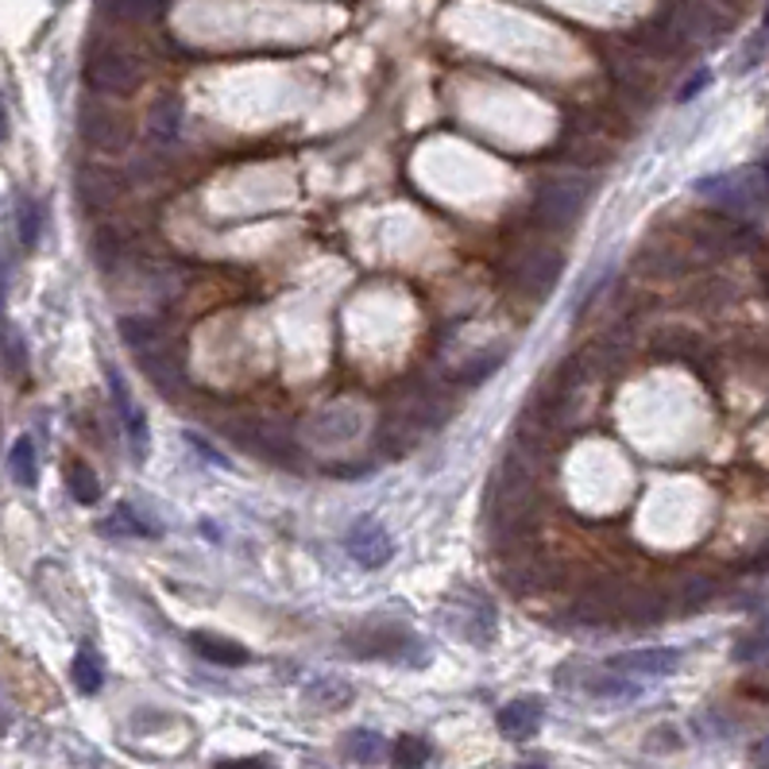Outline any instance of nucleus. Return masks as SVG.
I'll list each match as a JSON object with an SVG mask.
<instances>
[{"label": "nucleus", "mask_w": 769, "mask_h": 769, "mask_svg": "<svg viewBox=\"0 0 769 769\" xmlns=\"http://www.w3.org/2000/svg\"><path fill=\"white\" fill-rule=\"evenodd\" d=\"M85 82H90L93 93H105V97H132L144 85V66L128 51L105 46L85 62Z\"/></svg>", "instance_id": "obj_2"}, {"label": "nucleus", "mask_w": 769, "mask_h": 769, "mask_svg": "<svg viewBox=\"0 0 769 769\" xmlns=\"http://www.w3.org/2000/svg\"><path fill=\"white\" fill-rule=\"evenodd\" d=\"M70 677H74L77 693H85V696L97 693V688L105 685V669H101L97 650H90V646L77 650V654H74V665H70Z\"/></svg>", "instance_id": "obj_16"}, {"label": "nucleus", "mask_w": 769, "mask_h": 769, "mask_svg": "<svg viewBox=\"0 0 769 769\" xmlns=\"http://www.w3.org/2000/svg\"><path fill=\"white\" fill-rule=\"evenodd\" d=\"M716 580L708 576V572H688L685 580H680V607L685 611H700L708 607L711 600H716Z\"/></svg>", "instance_id": "obj_19"}, {"label": "nucleus", "mask_w": 769, "mask_h": 769, "mask_svg": "<svg viewBox=\"0 0 769 769\" xmlns=\"http://www.w3.org/2000/svg\"><path fill=\"white\" fill-rule=\"evenodd\" d=\"M186 128V105L175 97V93H167V97H159L152 105V113H147V136L155 139V144H175L178 136H183Z\"/></svg>", "instance_id": "obj_10"}, {"label": "nucleus", "mask_w": 769, "mask_h": 769, "mask_svg": "<svg viewBox=\"0 0 769 769\" xmlns=\"http://www.w3.org/2000/svg\"><path fill=\"white\" fill-rule=\"evenodd\" d=\"M121 418H124V429H128L132 457H136V460H144V457H147V418H144V411H139V406L132 403L128 411L121 414Z\"/></svg>", "instance_id": "obj_21"}, {"label": "nucleus", "mask_w": 769, "mask_h": 769, "mask_svg": "<svg viewBox=\"0 0 769 769\" xmlns=\"http://www.w3.org/2000/svg\"><path fill=\"white\" fill-rule=\"evenodd\" d=\"M116 194H121V183H116L108 170L85 167L82 175H77V198H82L85 209H108L116 201Z\"/></svg>", "instance_id": "obj_12"}, {"label": "nucleus", "mask_w": 769, "mask_h": 769, "mask_svg": "<svg viewBox=\"0 0 769 769\" xmlns=\"http://www.w3.org/2000/svg\"><path fill=\"white\" fill-rule=\"evenodd\" d=\"M77 128H82L85 144L97 147V152H105V155H121V152H128V144H132L128 116L101 105V101H85L82 116H77Z\"/></svg>", "instance_id": "obj_4"}, {"label": "nucleus", "mask_w": 769, "mask_h": 769, "mask_svg": "<svg viewBox=\"0 0 769 769\" xmlns=\"http://www.w3.org/2000/svg\"><path fill=\"white\" fill-rule=\"evenodd\" d=\"M344 545H349L352 561H360L364 569H383L395 557V541L375 518H360L349 530V538H344Z\"/></svg>", "instance_id": "obj_5"}, {"label": "nucleus", "mask_w": 769, "mask_h": 769, "mask_svg": "<svg viewBox=\"0 0 769 769\" xmlns=\"http://www.w3.org/2000/svg\"><path fill=\"white\" fill-rule=\"evenodd\" d=\"M8 136V113H4V101H0V139Z\"/></svg>", "instance_id": "obj_30"}, {"label": "nucleus", "mask_w": 769, "mask_h": 769, "mask_svg": "<svg viewBox=\"0 0 769 769\" xmlns=\"http://www.w3.org/2000/svg\"><path fill=\"white\" fill-rule=\"evenodd\" d=\"M344 755L360 766L383 762V758H387V739L375 731H349V739H344Z\"/></svg>", "instance_id": "obj_17"}, {"label": "nucleus", "mask_w": 769, "mask_h": 769, "mask_svg": "<svg viewBox=\"0 0 769 769\" xmlns=\"http://www.w3.org/2000/svg\"><path fill=\"white\" fill-rule=\"evenodd\" d=\"M0 356H4V364H8V372H12V375L28 372V349H23V336L12 333V329H4V333H0Z\"/></svg>", "instance_id": "obj_23"}, {"label": "nucleus", "mask_w": 769, "mask_h": 769, "mask_svg": "<svg viewBox=\"0 0 769 769\" xmlns=\"http://www.w3.org/2000/svg\"><path fill=\"white\" fill-rule=\"evenodd\" d=\"M588 190L592 186L584 178H549L538 190V198H533V221L541 229H569L584 214Z\"/></svg>", "instance_id": "obj_3"}, {"label": "nucleus", "mask_w": 769, "mask_h": 769, "mask_svg": "<svg viewBox=\"0 0 769 769\" xmlns=\"http://www.w3.org/2000/svg\"><path fill=\"white\" fill-rule=\"evenodd\" d=\"M66 488H70V496L77 499L82 507H93L101 499V480H97V472H93L85 460H70V468H66Z\"/></svg>", "instance_id": "obj_18"}, {"label": "nucleus", "mask_w": 769, "mask_h": 769, "mask_svg": "<svg viewBox=\"0 0 769 769\" xmlns=\"http://www.w3.org/2000/svg\"><path fill=\"white\" fill-rule=\"evenodd\" d=\"M116 259H121V240L113 237L108 229H101L97 237H93V263L101 267H113Z\"/></svg>", "instance_id": "obj_25"}, {"label": "nucleus", "mask_w": 769, "mask_h": 769, "mask_svg": "<svg viewBox=\"0 0 769 769\" xmlns=\"http://www.w3.org/2000/svg\"><path fill=\"white\" fill-rule=\"evenodd\" d=\"M121 336L132 352H147L155 344H167V333H163V325L155 318H124Z\"/></svg>", "instance_id": "obj_15"}, {"label": "nucleus", "mask_w": 769, "mask_h": 769, "mask_svg": "<svg viewBox=\"0 0 769 769\" xmlns=\"http://www.w3.org/2000/svg\"><path fill=\"white\" fill-rule=\"evenodd\" d=\"M561 271H564L561 252H553V248H533V252H526L522 267H518V282H522V290H533V294H549L553 282L561 279Z\"/></svg>", "instance_id": "obj_7"}, {"label": "nucleus", "mask_w": 769, "mask_h": 769, "mask_svg": "<svg viewBox=\"0 0 769 769\" xmlns=\"http://www.w3.org/2000/svg\"><path fill=\"white\" fill-rule=\"evenodd\" d=\"M8 727H12V708H8V700L0 696V735H4Z\"/></svg>", "instance_id": "obj_29"}, {"label": "nucleus", "mask_w": 769, "mask_h": 769, "mask_svg": "<svg viewBox=\"0 0 769 769\" xmlns=\"http://www.w3.org/2000/svg\"><path fill=\"white\" fill-rule=\"evenodd\" d=\"M39 232H43V217H39V206L31 198H20V240L23 248L39 245Z\"/></svg>", "instance_id": "obj_24"}, {"label": "nucleus", "mask_w": 769, "mask_h": 769, "mask_svg": "<svg viewBox=\"0 0 769 769\" xmlns=\"http://www.w3.org/2000/svg\"><path fill=\"white\" fill-rule=\"evenodd\" d=\"M669 615V600L657 588H626L623 603H619V623L631 626H657Z\"/></svg>", "instance_id": "obj_6"}, {"label": "nucleus", "mask_w": 769, "mask_h": 769, "mask_svg": "<svg viewBox=\"0 0 769 769\" xmlns=\"http://www.w3.org/2000/svg\"><path fill=\"white\" fill-rule=\"evenodd\" d=\"M139 356V367L147 372V380L163 391V395H178V387L186 383V372H183V360L170 352V344H155L147 352H136Z\"/></svg>", "instance_id": "obj_8"}, {"label": "nucleus", "mask_w": 769, "mask_h": 769, "mask_svg": "<svg viewBox=\"0 0 769 769\" xmlns=\"http://www.w3.org/2000/svg\"><path fill=\"white\" fill-rule=\"evenodd\" d=\"M190 642H194V650H198L206 662H214V665H229V669H240V665H248L252 662V654H248L240 642H232V638H217V634H206V631H198V634H190Z\"/></svg>", "instance_id": "obj_13"}, {"label": "nucleus", "mask_w": 769, "mask_h": 769, "mask_svg": "<svg viewBox=\"0 0 769 769\" xmlns=\"http://www.w3.org/2000/svg\"><path fill=\"white\" fill-rule=\"evenodd\" d=\"M105 4L116 20H128V23H152L167 12V0H105Z\"/></svg>", "instance_id": "obj_20"}, {"label": "nucleus", "mask_w": 769, "mask_h": 769, "mask_svg": "<svg viewBox=\"0 0 769 769\" xmlns=\"http://www.w3.org/2000/svg\"><path fill=\"white\" fill-rule=\"evenodd\" d=\"M696 190H700L704 201L724 209V214L735 217V221H755L766 206V167L762 163H750V167L727 170V175H716V178H704Z\"/></svg>", "instance_id": "obj_1"}, {"label": "nucleus", "mask_w": 769, "mask_h": 769, "mask_svg": "<svg viewBox=\"0 0 769 769\" xmlns=\"http://www.w3.org/2000/svg\"><path fill=\"white\" fill-rule=\"evenodd\" d=\"M391 755H395L398 766H426V762H434V747H429L426 739H414V735H411V739H398Z\"/></svg>", "instance_id": "obj_22"}, {"label": "nucleus", "mask_w": 769, "mask_h": 769, "mask_svg": "<svg viewBox=\"0 0 769 769\" xmlns=\"http://www.w3.org/2000/svg\"><path fill=\"white\" fill-rule=\"evenodd\" d=\"M708 82H711V74H708V70H696V74L688 77L685 85H680V101H693L696 93H700V90H704V85H708Z\"/></svg>", "instance_id": "obj_28"}, {"label": "nucleus", "mask_w": 769, "mask_h": 769, "mask_svg": "<svg viewBox=\"0 0 769 769\" xmlns=\"http://www.w3.org/2000/svg\"><path fill=\"white\" fill-rule=\"evenodd\" d=\"M680 650L662 646V650H634V654L615 657L619 673H638V677H669V673L680 669Z\"/></svg>", "instance_id": "obj_9"}, {"label": "nucleus", "mask_w": 769, "mask_h": 769, "mask_svg": "<svg viewBox=\"0 0 769 769\" xmlns=\"http://www.w3.org/2000/svg\"><path fill=\"white\" fill-rule=\"evenodd\" d=\"M499 364H503V356H499V352H491V356H480V360H472V364H465L460 380H465V383H484Z\"/></svg>", "instance_id": "obj_26"}, {"label": "nucleus", "mask_w": 769, "mask_h": 769, "mask_svg": "<svg viewBox=\"0 0 769 769\" xmlns=\"http://www.w3.org/2000/svg\"><path fill=\"white\" fill-rule=\"evenodd\" d=\"M588 693H595V696H634L638 688H634L631 680H619V677H592V680H588Z\"/></svg>", "instance_id": "obj_27"}, {"label": "nucleus", "mask_w": 769, "mask_h": 769, "mask_svg": "<svg viewBox=\"0 0 769 769\" xmlns=\"http://www.w3.org/2000/svg\"><path fill=\"white\" fill-rule=\"evenodd\" d=\"M8 472L20 488H35L39 480V460H35V441L31 437H15V445L8 449Z\"/></svg>", "instance_id": "obj_14"}, {"label": "nucleus", "mask_w": 769, "mask_h": 769, "mask_svg": "<svg viewBox=\"0 0 769 769\" xmlns=\"http://www.w3.org/2000/svg\"><path fill=\"white\" fill-rule=\"evenodd\" d=\"M499 731L515 742H530L541 731V704L538 700H511L499 708Z\"/></svg>", "instance_id": "obj_11"}]
</instances>
